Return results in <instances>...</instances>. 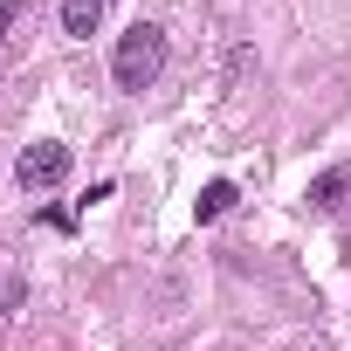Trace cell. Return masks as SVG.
<instances>
[{
    "label": "cell",
    "instance_id": "cell-1",
    "mask_svg": "<svg viewBox=\"0 0 351 351\" xmlns=\"http://www.w3.org/2000/svg\"><path fill=\"white\" fill-rule=\"evenodd\" d=\"M158 69H165V28H152V21L124 28V35H117V56H110L117 90H152Z\"/></svg>",
    "mask_w": 351,
    "mask_h": 351
},
{
    "label": "cell",
    "instance_id": "cell-2",
    "mask_svg": "<svg viewBox=\"0 0 351 351\" xmlns=\"http://www.w3.org/2000/svg\"><path fill=\"white\" fill-rule=\"evenodd\" d=\"M14 180H21L28 193H49V186H62V180H69V145H56V138L28 145V152H21V165H14Z\"/></svg>",
    "mask_w": 351,
    "mask_h": 351
},
{
    "label": "cell",
    "instance_id": "cell-3",
    "mask_svg": "<svg viewBox=\"0 0 351 351\" xmlns=\"http://www.w3.org/2000/svg\"><path fill=\"white\" fill-rule=\"evenodd\" d=\"M344 193H351V172L337 165V172H317V180H310V193H303V200H310L317 214H337V207H344Z\"/></svg>",
    "mask_w": 351,
    "mask_h": 351
},
{
    "label": "cell",
    "instance_id": "cell-4",
    "mask_svg": "<svg viewBox=\"0 0 351 351\" xmlns=\"http://www.w3.org/2000/svg\"><path fill=\"white\" fill-rule=\"evenodd\" d=\"M234 200H241V186H234V180H207V186H200V200H193V221L207 228V221H221Z\"/></svg>",
    "mask_w": 351,
    "mask_h": 351
},
{
    "label": "cell",
    "instance_id": "cell-5",
    "mask_svg": "<svg viewBox=\"0 0 351 351\" xmlns=\"http://www.w3.org/2000/svg\"><path fill=\"white\" fill-rule=\"evenodd\" d=\"M97 21H104V0H62V35L90 42V35H97Z\"/></svg>",
    "mask_w": 351,
    "mask_h": 351
},
{
    "label": "cell",
    "instance_id": "cell-6",
    "mask_svg": "<svg viewBox=\"0 0 351 351\" xmlns=\"http://www.w3.org/2000/svg\"><path fill=\"white\" fill-rule=\"evenodd\" d=\"M21 296H28V282H21V276H0V317L21 310Z\"/></svg>",
    "mask_w": 351,
    "mask_h": 351
},
{
    "label": "cell",
    "instance_id": "cell-7",
    "mask_svg": "<svg viewBox=\"0 0 351 351\" xmlns=\"http://www.w3.org/2000/svg\"><path fill=\"white\" fill-rule=\"evenodd\" d=\"M21 8H28V0H0V35H8V28L21 21Z\"/></svg>",
    "mask_w": 351,
    "mask_h": 351
}]
</instances>
